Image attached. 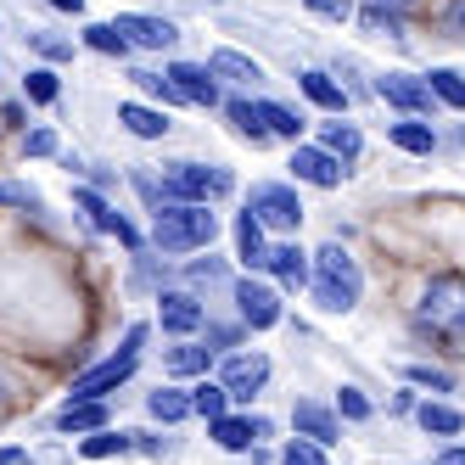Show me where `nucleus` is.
Here are the masks:
<instances>
[{
    "label": "nucleus",
    "instance_id": "obj_1",
    "mask_svg": "<svg viewBox=\"0 0 465 465\" xmlns=\"http://www.w3.org/2000/svg\"><path fill=\"white\" fill-rule=\"evenodd\" d=\"M213 236H219V213L208 203H163V208H152V247L163 258L208 252Z\"/></svg>",
    "mask_w": 465,
    "mask_h": 465
},
{
    "label": "nucleus",
    "instance_id": "obj_2",
    "mask_svg": "<svg viewBox=\"0 0 465 465\" xmlns=\"http://www.w3.org/2000/svg\"><path fill=\"white\" fill-rule=\"evenodd\" d=\"M364 297V270L353 263V252L342 242H325L314 252V281H309V303L320 314H353Z\"/></svg>",
    "mask_w": 465,
    "mask_h": 465
},
{
    "label": "nucleus",
    "instance_id": "obj_3",
    "mask_svg": "<svg viewBox=\"0 0 465 465\" xmlns=\"http://www.w3.org/2000/svg\"><path fill=\"white\" fill-rule=\"evenodd\" d=\"M415 325L431 331V337H443V342H465V275L460 270H438L420 286Z\"/></svg>",
    "mask_w": 465,
    "mask_h": 465
},
{
    "label": "nucleus",
    "instance_id": "obj_4",
    "mask_svg": "<svg viewBox=\"0 0 465 465\" xmlns=\"http://www.w3.org/2000/svg\"><path fill=\"white\" fill-rule=\"evenodd\" d=\"M163 203H213V196H230L236 191V174L219 169V163H163Z\"/></svg>",
    "mask_w": 465,
    "mask_h": 465
},
{
    "label": "nucleus",
    "instance_id": "obj_5",
    "mask_svg": "<svg viewBox=\"0 0 465 465\" xmlns=\"http://www.w3.org/2000/svg\"><path fill=\"white\" fill-rule=\"evenodd\" d=\"M146 337H152V325H146V320H135V325L124 331V348H118L113 359H102L95 371L74 376V398H107V392H118L129 376H135V364H141V348H146Z\"/></svg>",
    "mask_w": 465,
    "mask_h": 465
},
{
    "label": "nucleus",
    "instance_id": "obj_6",
    "mask_svg": "<svg viewBox=\"0 0 465 465\" xmlns=\"http://www.w3.org/2000/svg\"><path fill=\"white\" fill-rule=\"evenodd\" d=\"M247 213L263 219V230H281V236H292L297 224H303V196H297V185H281V180H258L247 191Z\"/></svg>",
    "mask_w": 465,
    "mask_h": 465
},
{
    "label": "nucleus",
    "instance_id": "obj_7",
    "mask_svg": "<svg viewBox=\"0 0 465 465\" xmlns=\"http://www.w3.org/2000/svg\"><path fill=\"white\" fill-rule=\"evenodd\" d=\"M230 297H236V314L247 320V331H275L286 320V303H281V286L258 281L252 270L230 281Z\"/></svg>",
    "mask_w": 465,
    "mask_h": 465
},
{
    "label": "nucleus",
    "instance_id": "obj_8",
    "mask_svg": "<svg viewBox=\"0 0 465 465\" xmlns=\"http://www.w3.org/2000/svg\"><path fill=\"white\" fill-rule=\"evenodd\" d=\"M376 95L398 113V118H431L438 113V95H431V84H426V74H381L376 79Z\"/></svg>",
    "mask_w": 465,
    "mask_h": 465
},
{
    "label": "nucleus",
    "instance_id": "obj_9",
    "mask_svg": "<svg viewBox=\"0 0 465 465\" xmlns=\"http://www.w3.org/2000/svg\"><path fill=\"white\" fill-rule=\"evenodd\" d=\"M286 169H292V180H297V185H314V191H337V185L348 180V163H342L337 152H325L320 141H314V146L297 141Z\"/></svg>",
    "mask_w": 465,
    "mask_h": 465
},
{
    "label": "nucleus",
    "instance_id": "obj_10",
    "mask_svg": "<svg viewBox=\"0 0 465 465\" xmlns=\"http://www.w3.org/2000/svg\"><path fill=\"white\" fill-rule=\"evenodd\" d=\"M118 35L135 45V51H174L180 45V23L157 17V12H118Z\"/></svg>",
    "mask_w": 465,
    "mask_h": 465
},
{
    "label": "nucleus",
    "instance_id": "obj_11",
    "mask_svg": "<svg viewBox=\"0 0 465 465\" xmlns=\"http://www.w3.org/2000/svg\"><path fill=\"white\" fill-rule=\"evenodd\" d=\"M157 325L169 331V337H196V331L208 325V309L196 292H157Z\"/></svg>",
    "mask_w": 465,
    "mask_h": 465
},
{
    "label": "nucleus",
    "instance_id": "obj_12",
    "mask_svg": "<svg viewBox=\"0 0 465 465\" xmlns=\"http://www.w3.org/2000/svg\"><path fill=\"white\" fill-rule=\"evenodd\" d=\"M219 381L230 387V398L236 404H247V398H258L263 392V381H270V353H230L224 359V371H219Z\"/></svg>",
    "mask_w": 465,
    "mask_h": 465
},
{
    "label": "nucleus",
    "instance_id": "obj_13",
    "mask_svg": "<svg viewBox=\"0 0 465 465\" xmlns=\"http://www.w3.org/2000/svg\"><path fill=\"white\" fill-rule=\"evenodd\" d=\"M270 275H275L281 292H309V281H314V252L297 247V242H275L270 247Z\"/></svg>",
    "mask_w": 465,
    "mask_h": 465
},
{
    "label": "nucleus",
    "instance_id": "obj_14",
    "mask_svg": "<svg viewBox=\"0 0 465 465\" xmlns=\"http://www.w3.org/2000/svg\"><path fill=\"white\" fill-rule=\"evenodd\" d=\"M292 426L303 431V438L325 443V449L342 443V415L331 410V404H320V398H297V404H292Z\"/></svg>",
    "mask_w": 465,
    "mask_h": 465
},
{
    "label": "nucleus",
    "instance_id": "obj_15",
    "mask_svg": "<svg viewBox=\"0 0 465 465\" xmlns=\"http://www.w3.org/2000/svg\"><path fill=\"white\" fill-rule=\"evenodd\" d=\"M208 431H213V443L224 449V454H247L258 438H270V420L263 415H219V420H208Z\"/></svg>",
    "mask_w": 465,
    "mask_h": 465
},
{
    "label": "nucleus",
    "instance_id": "obj_16",
    "mask_svg": "<svg viewBox=\"0 0 465 465\" xmlns=\"http://www.w3.org/2000/svg\"><path fill=\"white\" fill-rule=\"evenodd\" d=\"M169 79L185 90V102H191V107H219V102H224V95H219L224 79L208 68V62H169Z\"/></svg>",
    "mask_w": 465,
    "mask_h": 465
},
{
    "label": "nucleus",
    "instance_id": "obj_17",
    "mask_svg": "<svg viewBox=\"0 0 465 465\" xmlns=\"http://www.w3.org/2000/svg\"><path fill=\"white\" fill-rule=\"evenodd\" d=\"M236 258H242V270H270V230H263L258 213H236Z\"/></svg>",
    "mask_w": 465,
    "mask_h": 465
},
{
    "label": "nucleus",
    "instance_id": "obj_18",
    "mask_svg": "<svg viewBox=\"0 0 465 465\" xmlns=\"http://www.w3.org/2000/svg\"><path fill=\"white\" fill-rule=\"evenodd\" d=\"M297 90H303L325 118H342L348 113V90L337 84V74H325V68H303V74H297Z\"/></svg>",
    "mask_w": 465,
    "mask_h": 465
},
{
    "label": "nucleus",
    "instance_id": "obj_19",
    "mask_svg": "<svg viewBox=\"0 0 465 465\" xmlns=\"http://www.w3.org/2000/svg\"><path fill=\"white\" fill-rule=\"evenodd\" d=\"M208 68L224 79V84H263V68L247 56V51H236V45H219V51H208Z\"/></svg>",
    "mask_w": 465,
    "mask_h": 465
},
{
    "label": "nucleus",
    "instance_id": "obj_20",
    "mask_svg": "<svg viewBox=\"0 0 465 465\" xmlns=\"http://www.w3.org/2000/svg\"><path fill=\"white\" fill-rule=\"evenodd\" d=\"M387 146L410 152V157H431L438 152V129H431L426 118H398V124H387Z\"/></svg>",
    "mask_w": 465,
    "mask_h": 465
},
{
    "label": "nucleus",
    "instance_id": "obj_21",
    "mask_svg": "<svg viewBox=\"0 0 465 465\" xmlns=\"http://www.w3.org/2000/svg\"><path fill=\"white\" fill-rule=\"evenodd\" d=\"M118 124L129 129L135 141H163L169 135V113H157V107H146V102H118Z\"/></svg>",
    "mask_w": 465,
    "mask_h": 465
},
{
    "label": "nucleus",
    "instance_id": "obj_22",
    "mask_svg": "<svg viewBox=\"0 0 465 465\" xmlns=\"http://www.w3.org/2000/svg\"><path fill=\"white\" fill-rule=\"evenodd\" d=\"M258 118H263V129H270L275 141H292V146L303 141V129H309V118H303V113L286 107V102H270V95L258 102Z\"/></svg>",
    "mask_w": 465,
    "mask_h": 465
},
{
    "label": "nucleus",
    "instance_id": "obj_23",
    "mask_svg": "<svg viewBox=\"0 0 465 465\" xmlns=\"http://www.w3.org/2000/svg\"><path fill=\"white\" fill-rule=\"evenodd\" d=\"M95 426H107V404L102 398H68V404L56 410V431H95Z\"/></svg>",
    "mask_w": 465,
    "mask_h": 465
},
{
    "label": "nucleus",
    "instance_id": "obj_24",
    "mask_svg": "<svg viewBox=\"0 0 465 465\" xmlns=\"http://www.w3.org/2000/svg\"><path fill=\"white\" fill-rule=\"evenodd\" d=\"M415 420H420V431H431V438H460V431H465V415L454 404H443V398L415 404Z\"/></svg>",
    "mask_w": 465,
    "mask_h": 465
},
{
    "label": "nucleus",
    "instance_id": "obj_25",
    "mask_svg": "<svg viewBox=\"0 0 465 465\" xmlns=\"http://www.w3.org/2000/svg\"><path fill=\"white\" fill-rule=\"evenodd\" d=\"M146 415H152V420H163V426H174V420L196 415L191 387H157V392H146Z\"/></svg>",
    "mask_w": 465,
    "mask_h": 465
},
{
    "label": "nucleus",
    "instance_id": "obj_26",
    "mask_svg": "<svg viewBox=\"0 0 465 465\" xmlns=\"http://www.w3.org/2000/svg\"><path fill=\"white\" fill-rule=\"evenodd\" d=\"M224 118L236 124V135L252 141V146H270V141H275L270 129H263V118H258V102H247V95H230V102H224Z\"/></svg>",
    "mask_w": 465,
    "mask_h": 465
},
{
    "label": "nucleus",
    "instance_id": "obj_27",
    "mask_svg": "<svg viewBox=\"0 0 465 465\" xmlns=\"http://www.w3.org/2000/svg\"><path fill=\"white\" fill-rule=\"evenodd\" d=\"M208 364H213V348H208V342H203V348H196V342H180V348L163 353V371L180 376V381H185V376H191V381L208 376Z\"/></svg>",
    "mask_w": 465,
    "mask_h": 465
},
{
    "label": "nucleus",
    "instance_id": "obj_28",
    "mask_svg": "<svg viewBox=\"0 0 465 465\" xmlns=\"http://www.w3.org/2000/svg\"><path fill=\"white\" fill-rule=\"evenodd\" d=\"M320 146L337 152L342 163H353V157L364 152V135H359V124H348V118H325V124H320Z\"/></svg>",
    "mask_w": 465,
    "mask_h": 465
},
{
    "label": "nucleus",
    "instance_id": "obj_29",
    "mask_svg": "<svg viewBox=\"0 0 465 465\" xmlns=\"http://www.w3.org/2000/svg\"><path fill=\"white\" fill-rule=\"evenodd\" d=\"M191 404H196V415H203V420H219V415H230V404H236V398H230L224 381L196 376V381H191Z\"/></svg>",
    "mask_w": 465,
    "mask_h": 465
},
{
    "label": "nucleus",
    "instance_id": "obj_30",
    "mask_svg": "<svg viewBox=\"0 0 465 465\" xmlns=\"http://www.w3.org/2000/svg\"><path fill=\"white\" fill-rule=\"evenodd\" d=\"M129 79H135V90H141V95H152V102H163V107H191V102H185V90L169 79V68H163V74H152V68H135Z\"/></svg>",
    "mask_w": 465,
    "mask_h": 465
},
{
    "label": "nucleus",
    "instance_id": "obj_31",
    "mask_svg": "<svg viewBox=\"0 0 465 465\" xmlns=\"http://www.w3.org/2000/svg\"><path fill=\"white\" fill-rule=\"evenodd\" d=\"M129 449H135V431H113V426H95L79 443L84 460H113V454H129Z\"/></svg>",
    "mask_w": 465,
    "mask_h": 465
},
{
    "label": "nucleus",
    "instance_id": "obj_32",
    "mask_svg": "<svg viewBox=\"0 0 465 465\" xmlns=\"http://www.w3.org/2000/svg\"><path fill=\"white\" fill-rule=\"evenodd\" d=\"M426 84H431V95H438V107L465 113V74H460V68H431Z\"/></svg>",
    "mask_w": 465,
    "mask_h": 465
},
{
    "label": "nucleus",
    "instance_id": "obj_33",
    "mask_svg": "<svg viewBox=\"0 0 465 465\" xmlns=\"http://www.w3.org/2000/svg\"><path fill=\"white\" fill-rule=\"evenodd\" d=\"M79 40H84L95 56H118V62H124L129 51H135V45H129V40L118 35V23H84V35H79Z\"/></svg>",
    "mask_w": 465,
    "mask_h": 465
},
{
    "label": "nucleus",
    "instance_id": "obj_34",
    "mask_svg": "<svg viewBox=\"0 0 465 465\" xmlns=\"http://www.w3.org/2000/svg\"><path fill=\"white\" fill-rule=\"evenodd\" d=\"M404 17H410V12H387V6H371V0L359 6V28H364V35H392V40H404Z\"/></svg>",
    "mask_w": 465,
    "mask_h": 465
},
{
    "label": "nucleus",
    "instance_id": "obj_35",
    "mask_svg": "<svg viewBox=\"0 0 465 465\" xmlns=\"http://www.w3.org/2000/svg\"><path fill=\"white\" fill-rule=\"evenodd\" d=\"M23 95H28L35 107H51L56 95H62V84H56V74H51V68H28V79H23Z\"/></svg>",
    "mask_w": 465,
    "mask_h": 465
},
{
    "label": "nucleus",
    "instance_id": "obj_36",
    "mask_svg": "<svg viewBox=\"0 0 465 465\" xmlns=\"http://www.w3.org/2000/svg\"><path fill=\"white\" fill-rule=\"evenodd\" d=\"M281 465H325V443H314V438L297 431V438L281 449Z\"/></svg>",
    "mask_w": 465,
    "mask_h": 465
},
{
    "label": "nucleus",
    "instance_id": "obj_37",
    "mask_svg": "<svg viewBox=\"0 0 465 465\" xmlns=\"http://www.w3.org/2000/svg\"><path fill=\"white\" fill-rule=\"evenodd\" d=\"M203 331H208V348H213V353H224V348H236V342H242L247 320H242V314H236V320H208Z\"/></svg>",
    "mask_w": 465,
    "mask_h": 465
},
{
    "label": "nucleus",
    "instance_id": "obj_38",
    "mask_svg": "<svg viewBox=\"0 0 465 465\" xmlns=\"http://www.w3.org/2000/svg\"><path fill=\"white\" fill-rule=\"evenodd\" d=\"M185 281L191 286H219V281H230V270H224V258H191L185 263Z\"/></svg>",
    "mask_w": 465,
    "mask_h": 465
},
{
    "label": "nucleus",
    "instance_id": "obj_39",
    "mask_svg": "<svg viewBox=\"0 0 465 465\" xmlns=\"http://www.w3.org/2000/svg\"><path fill=\"white\" fill-rule=\"evenodd\" d=\"M404 381H410V387H431V392H454V376H449V371H431V364H410Z\"/></svg>",
    "mask_w": 465,
    "mask_h": 465
},
{
    "label": "nucleus",
    "instance_id": "obj_40",
    "mask_svg": "<svg viewBox=\"0 0 465 465\" xmlns=\"http://www.w3.org/2000/svg\"><path fill=\"white\" fill-rule=\"evenodd\" d=\"M337 415L342 420H371V398H364L359 387H342L337 392Z\"/></svg>",
    "mask_w": 465,
    "mask_h": 465
},
{
    "label": "nucleus",
    "instance_id": "obj_41",
    "mask_svg": "<svg viewBox=\"0 0 465 465\" xmlns=\"http://www.w3.org/2000/svg\"><path fill=\"white\" fill-rule=\"evenodd\" d=\"M35 40V51L45 56V62H68L74 56V40H56V35H28Z\"/></svg>",
    "mask_w": 465,
    "mask_h": 465
},
{
    "label": "nucleus",
    "instance_id": "obj_42",
    "mask_svg": "<svg viewBox=\"0 0 465 465\" xmlns=\"http://www.w3.org/2000/svg\"><path fill=\"white\" fill-rule=\"evenodd\" d=\"M0 208H40L35 185H0Z\"/></svg>",
    "mask_w": 465,
    "mask_h": 465
},
{
    "label": "nucleus",
    "instance_id": "obj_43",
    "mask_svg": "<svg viewBox=\"0 0 465 465\" xmlns=\"http://www.w3.org/2000/svg\"><path fill=\"white\" fill-rule=\"evenodd\" d=\"M309 12H320V17H331V23H348V17H359L353 12V0H303Z\"/></svg>",
    "mask_w": 465,
    "mask_h": 465
},
{
    "label": "nucleus",
    "instance_id": "obj_44",
    "mask_svg": "<svg viewBox=\"0 0 465 465\" xmlns=\"http://www.w3.org/2000/svg\"><path fill=\"white\" fill-rule=\"evenodd\" d=\"M23 152H28V157H56V135H51V129H28V135H23Z\"/></svg>",
    "mask_w": 465,
    "mask_h": 465
},
{
    "label": "nucleus",
    "instance_id": "obj_45",
    "mask_svg": "<svg viewBox=\"0 0 465 465\" xmlns=\"http://www.w3.org/2000/svg\"><path fill=\"white\" fill-rule=\"evenodd\" d=\"M443 35H454V40H465V0H449V6H443Z\"/></svg>",
    "mask_w": 465,
    "mask_h": 465
},
{
    "label": "nucleus",
    "instance_id": "obj_46",
    "mask_svg": "<svg viewBox=\"0 0 465 465\" xmlns=\"http://www.w3.org/2000/svg\"><path fill=\"white\" fill-rule=\"evenodd\" d=\"M431 465H465V443H454V449H443L438 460H431Z\"/></svg>",
    "mask_w": 465,
    "mask_h": 465
},
{
    "label": "nucleus",
    "instance_id": "obj_47",
    "mask_svg": "<svg viewBox=\"0 0 465 465\" xmlns=\"http://www.w3.org/2000/svg\"><path fill=\"white\" fill-rule=\"evenodd\" d=\"M56 157H62V169H68V174H84V157L79 152H56Z\"/></svg>",
    "mask_w": 465,
    "mask_h": 465
},
{
    "label": "nucleus",
    "instance_id": "obj_48",
    "mask_svg": "<svg viewBox=\"0 0 465 465\" xmlns=\"http://www.w3.org/2000/svg\"><path fill=\"white\" fill-rule=\"evenodd\" d=\"M371 6H387V12H415L420 0H371Z\"/></svg>",
    "mask_w": 465,
    "mask_h": 465
},
{
    "label": "nucleus",
    "instance_id": "obj_49",
    "mask_svg": "<svg viewBox=\"0 0 465 465\" xmlns=\"http://www.w3.org/2000/svg\"><path fill=\"white\" fill-rule=\"evenodd\" d=\"M56 12H74V17H84V0H51Z\"/></svg>",
    "mask_w": 465,
    "mask_h": 465
},
{
    "label": "nucleus",
    "instance_id": "obj_50",
    "mask_svg": "<svg viewBox=\"0 0 465 465\" xmlns=\"http://www.w3.org/2000/svg\"><path fill=\"white\" fill-rule=\"evenodd\" d=\"M0 465H23V449H0Z\"/></svg>",
    "mask_w": 465,
    "mask_h": 465
},
{
    "label": "nucleus",
    "instance_id": "obj_51",
    "mask_svg": "<svg viewBox=\"0 0 465 465\" xmlns=\"http://www.w3.org/2000/svg\"><path fill=\"white\" fill-rule=\"evenodd\" d=\"M0 404H6V381H0Z\"/></svg>",
    "mask_w": 465,
    "mask_h": 465
},
{
    "label": "nucleus",
    "instance_id": "obj_52",
    "mask_svg": "<svg viewBox=\"0 0 465 465\" xmlns=\"http://www.w3.org/2000/svg\"><path fill=\"white\" fill-rule=\"evenodd\" d=\"M208 6H224V0H208Z\"/></svg>",
    "mask_w": 465,
    "mask_h": 465
}]
</instances>
